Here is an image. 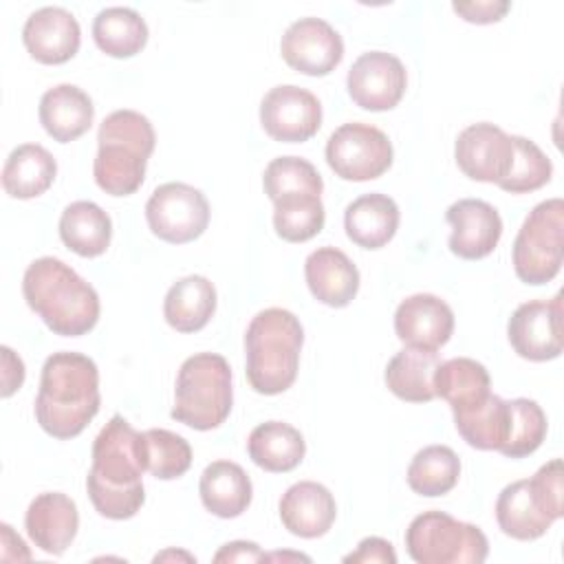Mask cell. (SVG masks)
Wrapping results in <instances>:
<instances>
[{
	"instance_id": "6da1fadb",
	"label": "cell",
	"mask_w": 564,
	"mask_h": 564,
	"mask_svg": "<svg viewBox=\"0 0 564 564\" xmlns=\"http://www.w3.org/2000/svg\"><path fill=\"white\" fill-rule=\"evenodd\" d=\"M143 471V432H137L121 414H115L93 443V465L86 476L93 507L110 520L137 516L145 502Z\"/></svg>"
},
{
	"instance_id": "7a4b0ae2",
	"label": "cell",
	"mask_w": 564,
	"mask_h": 564,
	"mask_svg": "<svg viewBox=\"0 0 564 564\" xmlns=\"http://www.w3.org/2000/svg\"><path fill=\"white\" fill-rule=\"evenodd\" d=\"M101 405L97 364L82 352L46 357L35 397V421L53 438H75L95 419Z\"/></svg>"
},
{
	"instance_id": "3957f363",
	"label": "cell",
	"mask_w": 564,
	"mask_h": 564,
	"mask_svg": "<svg viewBox=\"0 0 564 564\" xmlns=\"http://www.w3.org/2000/svg\"><path fill=\"white\" fill-rule=\"evenodd\" d=\"M22 293L29 308L55 335H86L99 319L97 291L59 258L33 260L24 271Z\"/></svg>"
},
{
	"instance_id": "277c9868",
	"label": "cell",
	"mask_w": 564,
	"mask_h": 564,
	"mask_svg": "<svg viewBox=\"0 0 564 564\" xmlns=\"http://www.w3.org/2000/svg\"><path fill=\"white\" fill-rule=\"evenodd\" d=\"M304 328L286 308H264L251 317L245 333L247 379L260 394L289 390L297 377Z\"/></svg>"
},
{
	"instance_id": "5b68a950",
	"label": "cell",
	"mask_w": 564,
	"mask_h": 564,
	"mask_svg": "<svg viewBox=\"0 0 564 564\" xmlns=\"http://www.w3.org/2000/svg\"><path fill=\"white\" fill-rule=\"evenodd\" d=\"M97 143L95 183L110 196L134 194L145 178L148 159L156 143L150 119L137 110H115L101 121Z\"/></svg>"
},
{
	"instance_id": "8992f818",
	"label": "cell",
	"mask_w": 564,
	"mask_h": 564,
	"mask_svg": "<svg viewBox=\"0 0 564 564\" xmlns=\"http://www.w3.org/2000/svg\"><path fill=\"white\" fill-rule=\"evenodd\" d=\"M564 516V469L562 458L542 465L533 478L507 485L496 500V520L513 540H538Z\"/></svg>"
},
{
	"instance_id": "52a82bcc",
	"label": "cell",
	"mask_w": 564,
	"mask_h": 564,
	"mask_svg": "<svg viewBox=\"0 0 564 564\" xmlns=\"http://www.w3.org/2000/svg\"><path fill=\"white\" fill-rule=\"evenodd\" d=\"M231 368L218 352L187 357L176 375L170 416L192 430L207 432L225 423L231 412Z\"/></svg>"
},
{
	"instance_id": "ba28073f",
	"label": "cell",
	"mask_w": 564,
	"mask_h": 564,
	"mask_svg": "<svg viewBox=\"0 0 564 564\" xmlns=\"http://www.w3.org/2000/svg\"><path fill=\"white\" fill-rule=\"evenodd\" d=\"M405 549L419 564H480L487 560L489 542L476 524L434 509L408 524Z\"/></svg>"
},
{
	"instance_id": "9c48e42d",
	"label": "cell",
	"mask_w": 564,
	"mask_h": 564,
	"mask_svg": "<svg viewBox=\"0 0 564 564\" xmlns=\"http://www.w3.org/2000/svg\"><path fill=\"white\" fill-rule=\"evenodd\" d=\"M513 271L527 284L551 282L564 260V200L538 203L524 218L511 249Z\"/></svg>"
},
{
	"instance_id": "30bf717a",
	"label": "cell",
	"mask_w": 564,
	"mask_h": 564,
	"mask_svg": "<svg viewBox=\"0 0 564 564\" xmlns=\"http://www.w3.org/2000/svg\"><path fill=\"white\" fill-rule=\"evenodd\" d=\"M388 134L370 123L350 121L339 126L326 141V163L344 181H372L392 165Z\"/></svg>"
},
{
	"instance_id": "8fae6325",
	"label": "cell",
	"mask_w": 564,
	"mask_h": 564,
	"mask_svg": "<svg viewBox=\"0 0 564 564\" xmlns=\"http://www.w3.org/2000/svg\"><path fill=\"white\" fill-rule=\"evenodd\" d=\"M145 220L156 238L172 245H185L207 229L209 203L194 185L178 181L163 183L145 203Z\"/></svg>"
},
{
	"instance_id": "7c38bea8",
	"label": "cell",
	"mask_w": 564,
	"mask_h": 564,
	"mask_svg": "<svg viewBox=\"0 0 564 564\" xmlns=\"http://www.w3.org/2000/svg\"><path fill=\"white\" fill-rule=\"evenodd\" d=\"M511 348L529 361H549L562 355V293L553 300H531L520 304L507 324Z\"/></svg>"
},
{
	"instance_id": "4fadbf2b",
	"label": "cell",
	"mask_w": 564,
	"mask_h": 564,
	"mask_svg": "<svg viewBox=\"0 0 564 564\" xmlns=\"http://www.w3.org/2000/svg\"><path fill=\"white\" fill-rule=\"evenodd\" d=\"M260 123L275 141L302 143L317 134L322 104L306 88L293 84L273 86L260 101Z\"/></svg>"
},
{
	"instance_id": "5bb4252c",
	"label": "cell",
	"mask_w": 564,
	"mask_h": 564,
	"mask_svg": "<svg viewBox=\"0 0 564 564\" xmlns=\"http://www.w3.org/2000/svg\"><path fill=\"white\" fill-rule=\"evenodd\" d=\"M408 86V73L401 59L386 51L361 53L346 77L350 99L370 112L392 110Z\"/></svg>"
},
{
	"instance_id": "9a60e30c",
	"label": "cell",
	"mask_w": 564,
	"mask_h": 564,
	"mask_svg": "<svg viewBox=\"0 0 564 564\" xmlns=\"http://www.w3.org/2000/svg\"><path fill=\"white\" fill-rule=\"evenodd\" d=\"M513 152V134H507L489 121L471 123L460 130L454 145L456 165L465 176L496 185L509 174Z\"/></svg>"
},
{
	"instance_id": "2e32d148",
	"label": "cell",
	"mask_w": 564,
	"mask_h": 564,
	"mask_svg": "<svg viewBox=\"0 0 564 564\" xmlns=\"http://www.w3.org/2000/svg\"><path fill=\"white\" fill-rule=\"evenodd\" d=\"M280 53L293 70L322 77L341 62L344 40L326 20L308 15L289 24L280 40Z\"/></svg>"
},
{
	"instance_id": "e0dca14e",
	"label": "cell",
	"mask_w": 564,
	"mask_h": 564,
	"mask_svg": "<svg viewBox=\"0 0 564 564\" xmlns=\"http://www.w3.org/2000/svg\"><path fill=\"white\" fill-rule=\"evenodd\" d=\"M452 227L449 251L463 260L489 256L502 236V218L494 205L480 198H460L445 212Z\"/></svg>"
},
{
	"instance_id": "ac0fdd59",
	"label": "cell",
	"mask_w": 564,
	"mask_h": 564,
	"mask_svg": "<svg viewBox=\"0 0 564 564\" xmlns=\"http://www.w3.org/2000/svg\"><path fill=\"white\" fill-rule=\"evenodd\" d=\"M22 42L40 64H64L79 51V22L64 7H42L22 26Z\"/></svg>"
},
{
	"instance_id": "d6986e66",
	"label": "cell",
	"mask_w": 564,
	"mask_h": 564,
	"mask_svg": "<svg viewBox=\"0 0 564 564\" xmlns=\"http://www.w3.org/2000/svg\"><path fill=\"white\" fill-rule=\"evenodd\" d=\"M394 333L405 346L438 350L454 333V313L445 300L414 293L397 306Z\"/></svg>"
},
{
	"instance_id": "ffe728a7",
	"label": "cell",
	"mask_w": 564,
	"mask_h": 564,
	"mask_svg": "<svg viewBox=\"0 0 564 564\" xmlns=\"http://www.w3.org/2000/svg\"><path fill=\"white\" fill-rule=\"evenodd\" d=\"M24 527L37 549L48 555H62L79 529L77 505L62 491L37 494L26 509Z\"/></svg>"
},
{
	"instance_id": "44dd1931",
	"label": "cell",
	"mask_w": 564,
	"mask_h": 564,
	"mask_svg": "<svg viewBox=\"0 0 564 564\" xmlns=\"http://www.w3.org/2000/svg\"><path fill=\"white\" fill-rule=\"evenodd\" d=\"M337 505L333 494L315 480H300L280 498V520L297 538H322L333 527Z\"/></svg>"
},
{
	"instance_id": "7402d4cb",
	"label": "cell",
	"mask_w": 564,
	"mask_h": 564,
	"mask_svg": "<svg viewBox=\"0 0 564 564\" xmlns=\"http://www.w3.org/2000/svg\"><path fill=\"white\" fill-rule=\"evenodd\" d=\"M304 278L313 297L333 308L348 306L359 291V271L337 247L311 251L304 262Z\"/></svg>"
},
{
	"instance_id": "603a6c76",
	"label": "cell",
	"mask_w": 564,
	"mask_h": 564,
	"mask_svg": "<svg viewBox=\"0 0 564 564\" xmlns=\"http://www.w3.org/2000/svg\"><path fill=\"white\" fill-rule=\"evenodd\" d=\"M37 115L48 137L59 143H70L90 130L95 106L79 86L57 84L42 95Z\"/></svg>"
},
{
	"instance_id": "cb8c5ba5",
	"label": "cell",
	"mask_w": 564,
	"mask_h": 564,
	"mask_svg": "<svg viewBox=\"0 0 564 564\" xmlns=\"http://www.w3.org/2000/svg\"><path fill=\"white\" fill-rule=\"evenodd\" d=\"M344 229L357 247L381 249L399 229V207L388 194H364L344 209Z\"/></svg>"
},
{
	"instance_id": "d4e9b609",
	"label": "cell",
	"mask_w": 564,
	"mask_h": 564,
	"mask_svg": "<svg viewBox=\"0 0 564 564\" xmlns=\"http://www.w3.org/2000/svg\"><path fill=\"white\" fill-rule=\"evenodd\" d=\"M198 494L207 511L229 520L247 511L253 498V487L251 478L238 463L214 460L200 474Z\"/></svg>"
},
{
	"instance_id": "484cf974",
	"label": "cell",
	"mask_w": 564,
	"mask_h": 564,
	"mask_svg": "<svg viewBox=\"0 0 564 564\" xmlns=\"http://www.w3.org/2000/svg\"><path fill=\"white\" fill-rule=\"evenodd\" d=\"M441 366L436 350L405 346L386 366V386L401 401L427 403L436 397L434 375Z\"/></svg>"
},
{
	"instance_id": "4316f807",
	"label": "cell",
	"mask_w": 564,
	"mask_h": 564,
	"mask_svg": "<svg viewBox=\"0 0 564 564\" xmlns=\"http://www.w3.org/2000/svg\"><path fill=\"white\" fill-rule=\"evenodd\" d=\"M216 311V289L205 275L176 280L163 300L165 322L178 333H196L207 326Z\"/></svg>"
},
{
	"instance_id": "83f0119b",
	"label": "cell",
	"mask_w": 564,
	"mask_h": 564,
	"mask_svg": "<svg viewBox=\"0 0 564 564\" xmlns=\"http://www.w3.org/2000/svg\"><path fill=\"white\" fill-rule=\"evenodd\" d=\"M57 174L53 154L40 143H22L11 150L2 167V187L11 198H35L44 194Z\"/></svg>"
},
{
	"instance_id": "f1b7e54d",
	"label": "cell",
	"mask_w": 564,
	"mask_h": 564,
	"mask_svg": "<svg viewBox=\"0 0 564 564\" xmlns=\"http://www.w3.org/2000/svg\"><path fill=\"white\" fill-rule=\"evenodd\" d=\"M247 452L260 469L284 474L302 463L306 443L300 430L293 425L284 421H264L251 430L247 438Z\"/></svg>"
},
{
	"instance_id": "f546056e",
	"label": "cell",
	"mask_w": 564,
	"mask_h": 564,
	"mask_svg": "<svg viewBox=\"0 0 564 564\" xmlns=\"http://www.w3.org/2000/svg\"><path fill=\"white\" fill-rule=\"evenodd\" d=\"M62 242L82 258L101 256L112 238L110 216L93 200H75L59 216Z\"/></svg>"
},
{
	"instance_id": "4dcf8cb0",
	"label": "cell",
	"mask_w": 564,
	"mask_h": 564,
	"mask_svg": "<svg viewBox=\"0 0 564 564\" xmlns=\"http://www.w3.org/2000/svg\"><path fill=\"white\" fill-rule=\"evenodd\" d=\"M491 379L487 368L469 357H454L441 361L434 375V392L445 399L452 412H463L482 403L491 394Z\"/></svg>"
},
{
	"instance_id": "1f68e13d",
	"label": "cell",
	"mask_w": 564,
	"mask_h": 564,
	"mask_svg": "<svg viewBox=\"0 0 564 564\" xmlns=\"http://www.w3.org/2000/svg\"><path fill=\"white\" fill-rule=\"evenodd\" d=\"M93 40L110 57H132L148 42V24L130 7H106L95 15Z\"/></svg>"
},
{
	"instance_id": "d6a6232c",
	"label": "cell",
	"mask_w": 564,
	"mask_h": 564,
	"mask_svg": "<svg viewBox=\"0 0 564 564\" xmlns=\"http://www.w3.org/2000/svg\"><path fill=\"white\" fill-rule=\"evenodd\" d=\"M460 476V458L447 445H427L414 454L408 467V485L414 494L436 498L449 494Z\"/></svg>"
},
{
	"instance_id": "836d02e7",
	"label": "cell",
	"mask_w": 564,
	"mask_h": 564,
	"mask_svg": "<svg viewBox=\"0 0 564 564\" xmlns=\"http://www.w3.org/2000/svg\"><path fill=\"white\" fill-rule=\"evenodd\" d=\"M454 425L469 447L498 452L507 438L509 405L498 394H489L482 403L454 412Z\"/></svg>"
},
{
	"instance_id": "e575fe53",
	"label": "cell",
	"mask_w": 564,
	"mask_h": 564,
	"mask_svg": "<svg viewBox=\"0 0 564 564\" xmlns=\"http://www.w3.org/2000/svg\"><path fill=\"white\" fill-rule=\"evenodd\" d=\"M326 212L317 194H286L273 200V227L286 242H306L324 229Z\"/></svg>"
},
{
	"instance_id": "d590c367",
	"label": "cell",
	"mask_w": 564,
	"mask_h": 564,
	"mask_svg": "<svg viewBox=\"0 0 564 564\" xmlns=\"http://www.w3.org/2000/svg\"><path fill=\"white\" fill-rule=\"evenodd\" d=\"M507 405H509L507 438L498 452L505 454L507 458H524L542 445L546 436V414L538 405V401L527 397L507 401Z\"/></svg>"
},
{
	"instance_id": "8d00e7d4",
	"label": "cell",
	"mask_w": 564,
	"mask_h": 564,
	"mask_svg": "<svg viewBox=\"0 0 564 564\" xmlns=\"http://www.w3.org/2000/svg\"><path fill=\"white\" fill-rule=\"evenodd\" d=\"M143 463L154 478L174 480L189 469L192 447L181 434L152 427L143 432Z\"/></svg>"
},
{
	"instance_id": "74e56055",
	"label": "cell",
	"mask_w": 564,
	"mask_h": 564,
	"mask_svg": "<svg viewBox=\"0 0 564 564\" xmlns=\"http://www.w3.org/2000/svg\"><path fill=\"white\" fill-rule=\"evenodd\" d=\"M264 194L271 203L286 194H317L322 196L324 181L315 165L302 156H278L262 174Z\"/></svg>"
},
{
	"instance_id": "f35d334b",
	"label": "cell",
	"mask_w": 564,
	"mask_h": 564,
	"mask_svg": "<svg viewBox=\"0 0 564 564\" xmlns=\"http://www.w3.org/2000/svg\"><path fill=\"white\" fill-rule=\"evenodd\" d=\"M513 163L509 174L498 183L500 189L509 194L535 192L551 181L553 163L551 159L527 137L513 134Z\"/></svg>"
},
{
	"instance_id": "ab89813d",
	"label": "cell",
	"mask_w": 564,
	"mask_h": 564,
	"mask_svg": "<svg viewBox=\"0 0 564 564\" xmlns=\"http://www.w3.org/2000/svg\"><path fill=\"white\" fill-rule=\"evenodd\" d=\"M452 9L471 24H491L498 22L507 15L511 9L509 2L505 0H476V2H454Z\"/></svg>"
},
{
	"instance_id": "60d3db41",
	"label": "cell",
	"mask_w": 564,
	"mask_h": 564,
	"mask_svg": "<svg viewBox=\"0 0 564 564\" xmlns=\"http://www.w3.org/2000/svg\"><path fill=\"white\" fill-rule=\"evenodd\" d=\"M346 564H394L397 562V553L392 549V544L383 538H364L357 549L348 555H344Z\"/></svg>"
},
{
	"instance_id": "b9f144b4",
	"label": "cell",
	"mask_w": 564,
	"mask_h": 564,
	"mask_svg": "<svg viewBox=\"0 0 564 564\" xmlns=\"http://www.w3.org/2000/svg\"><path fill=\"white\" fill-rule=\"evenodd\" d=\"M0 352H2V390H0V394L7 399L15 390H20V386L24 381V364L9 346H2Z\"/></svg>"
},
{
	"instance_id": "7bdbcfd3",
	"label": "cell",
	"mask_w": 564,
	"mask_h": 564,
	"mask_svg": "<svg viewBox=\"0 0 564 564\" xmlns=\"http://www.w3.org/2000/svg\"><path fill=\"white\" fill-rule=\"evenodd\" d=\"M267 560V553L260 551V546L256 542H247V540H236L229 542L225 546H220V551L214 555V562H262Z\"/></svg>"
},
{
	"instance_id": "ee69618b",
	"label": "cell",
	"mask_w": 564,
	"mask_h": 564,
	"mask_svg": "<svg viewBox=\"0 0 564 564\" xmlns=\"http://www.w3.org/2000/svg\"><path fill=\"white\" fill-rule=\"evenodd\" d=\"M267 560H304V562H311V557H306L302 553H271V555H267Z\"/></svg>"
},
{
	"instance_id": "f6af8a7d",
	"label": "cell",
	"mask_w": 564,
	"mask_h": 564,
	"mask_svg": "<svg viewBox=\"0 0 564 564\" xmlns=\"http://www.w3.org/2000/svg\"><path fill=\"white\" fill-rule=\"evenodd\" d=\"M172 557H185V560H189V562H194V557L192 555H187V553H174V551H165V553H161V555H156L154 557V562H159V560H172Z\"/></svg>"
}]
</instances>
